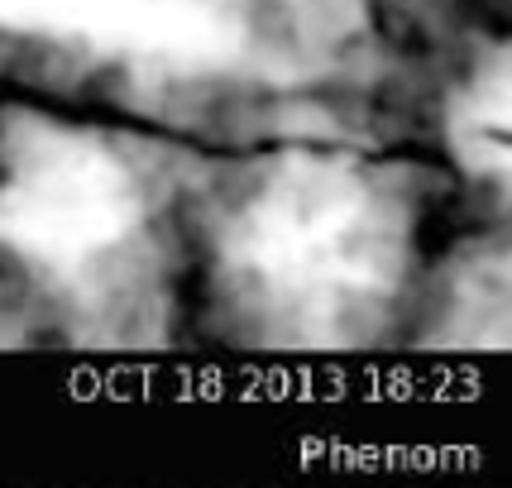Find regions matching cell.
<instances>
[{
	"instance_id": "cell-2",
	"label": "cell",
	"mask_w": 512,
	"mask_h": 488,
	"mask_svg": "<svg viewBox=\"0 0 512 488\" xmlns=\"http://www.w3.org/2000/svg\"><path fill=\"white\" fill-rule=\"evenodd\" d=\"M149 163L58 115H0V249L58 288H87L134 254L154 221Z\"/></svg>"
},
{
	"instance_id": "cell-3",
	"label": "cell",
	"mask_w": 512,
	"mask_h": 488,
	"mask_svg": "<svg viewBox=\"0 0 512 488\" xmlns=\"http://www.w3.org/2000/svg\"><path fill=\"white\" fill-rule=\"evenodd\" d=\"M0 29L201 67L240 48L235 20L211 0H0Z\"/></svg>"
},
{
	"instance_id": "cell-5",
	"label": "cell",
	"mask_w": 512,
	"mask_h": 488,
	"mask_svg": "<svg viewBox=\"0 0 512 488\" xmlns=\"http://www.w3.org/2000/svg\"><path fill=\"white\" fill-rule=\"evenodd\" d=\"M446 144L460 173L479 182H508V48L484 58L450 96Z\"/></svg>"
},
{
	"instance_id": "cell-1",
	"label": "cell",
	"mask_w": 512,
	"mask_h": 488,
	"mask_svg": "<svg viewBox=\"0 0 512 488\" xmlns=\"http://www.w3.org/2000/svg\"><path fill=\"white\" fill-rule=\"evenodd\" d=\"M422 201L374 158L283 149L216 192L206 283L225 331L264 350H359L417 288Z\"/></svg>"
},
{
	"instance_id": "cell-4",
	"label": "cell",
	"mask_w": 512,
	"mask_h": 488,
	"mask_svg": "<svg viewBox=\"0 0 512 488\" xmlns=\"http://www.w3.org/2000/svg\"><path fill=\"white\" fill-rule=\"evenodd\" d=\"M431 340L441 345H508V254L460 249L431 292Z\"/></svg>"
}]
</instances>
